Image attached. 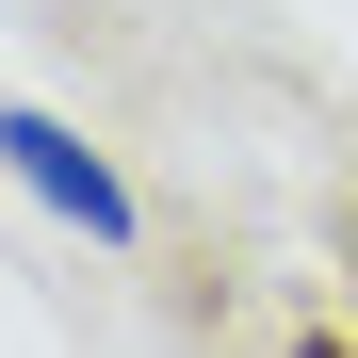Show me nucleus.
Here are the masks:
<instances>
[{
    "label": "nucleus",
    "instance_id": "f257e3e1",
    "mask_svg": "<svg viewBox=\"0 0 358 358\" xmlns=\"http://www.w3.org/2000/svg\"><path fill=\"white\" fill-rule=\"evenodd\" d=\"M0 179H17L33 212H66L82 245H131V179H114V147H82V114H49V98H0Z\"/></svg>",
    "mask_w": 358,
    "mask_h": 358
}]
</instances>
